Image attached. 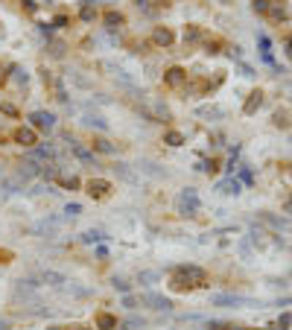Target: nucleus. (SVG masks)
Returning <instances> with one entry per match:
<instances>
[{"label":"nucleus","mask_w":292,"mask_h":330,"mask_svg":"<svg viewBox=\"0 0 292 330\" xmlns=\"http://www.w3.org/2000/svg\"><path fill=\"white\" fill-rule=\"evenodd\" d=\"M111 283H114V289H120V292H129V283H126V280H120V277H114Z\"/></svg>","instance_id":"40"},{"label":"nucleus","mask_w":292,"mask_h":330,"mask_svg":"<svg viewBox=\"0 0 292 330\" xmlns=\"http://www.w3.org/2000/svg\"><path fill=\"white\" fill-rule=\"evenodd\" d=\"M164 143L173 146V149H178V146L187 143V138H184V132H178V129H167V132H164Z\"/></svg>","instance_id":"18"},{"label":"nucleus","mask_w":292,"mask_h":330,"mask_svg":"<svg viewBox=\"0 0 292 330\" xmlns=\"http://www.w3.org/2000/svg\"><path fill=\"white\" fill-rule=\"evenodd\" d=\"M272 126H275V129H290V111L278 109L275 114H272Z\"/></svg>","instance_id":"24"},{"label":"nucleus","mask_w":292,"mask_h":330,"mask_svg":"<svg viewBox=\"0 0 292 330\" xmlns=\"http://www.w3.org/2000/svg\"><path fill=\"white\" fill-rule=\"evenodd\" d=\"M64 140H67V146H70L73 158H79L82 164H94V166H97V158H94V149H91L88 143H82V140H73L70 135H64Z\"/></svg>","instance_id":"7"},{"label":"nucleus","mask_w":292,"mask_h":330,"mask_svg":"<svg viewBox=\"0 0 292 330\" xmlns=\"http://www.w3.org/2000/svg\"><path fill=\"white\" fill-rule=\"evenodd\" d=\"M140 106H143L146 120H152V123H167V120H170V109H167L158 97H146V94H140Z\"/></svg>","instance_id":"2"},{"label":"nucleus","mask_w":292,"mask_h":330,"mask_svg":"<svg viewBox=\"0 0 292 330\" xmlns=\"http://www.w3.org/2000/svg\"><path fill=\"white\" fill-rule=\"evenodd\" d=\"M18 3H21V9H24L27 15H35V12H38V3H35V0H18Z\"/></svg>","instance_id":"36"},{"label":"nucleus","mask_w":292,"mask_h":330,"mask_svg":"<svg viewBox=\"0 0 292 330\" xmlns=\"http://www.w3.org/2000/svg\"><path fill=\"white\" fill-rule=\"evenodd\" d=\"M38 283H50V286H64L67 283V277L61 275V272H53V269H41L38 275H35Z\"/></svg>","instance_id":"13"},{"label":"nucleus","mask_w":292,"mask_h":330,"mask_svg":"<svg viewBox=\"0 0 292 330\" xmlns=\"http://www.w3.org/2000/svg\"><path fill=\"white\" fill-rule=\"evenodd\" d=\"M47 330H64V328H56V325H53V328H47Z\"/></svg>","instance_id":"46"},{"label":"nucleus","mask_w":292,"mask_h":330,"mask_svg":"<svg viewBox=\"0 0 292 330\" xmlns=\"http://www.w3.org/2000/svg\"><path fill=\"white\" fill-rule=\"evenodd\" d=\"M0 114H6V117H21V111L15 109L12 103H0Z\"/></svg>","instance_id":"34"},{"label":"nucleus","mask_w":292,"mask_h":330,"mask_svg":"<svg viewBox=\"0 0 292 330\" xmlns=\"http://www.w3.org/2000/svg\"><path fill=\"white\" fill-rule=\"evenodd\" d=\"M219 47H222V38H216V35H205V53L208 55H216L219 53Z\"/></svg>","instance_id":"26"},{"label":"nucleus","mask_w":292,"mask_h":330,"mask_svg":"<svg viewBox=\"0 0 292 330\" xmlns=\"http://www.w3.org/2000/svg\"><path fill=\"white\" fill-rule=\"evenodd\" d=\"M9 79H15L18 85H27V82H29V73H27L21 64H9Z\"/></svg>","instance_id":"22"},{"label":"nucleus","mask_w":292,"mask_h":330,"mask_svg":"<svg viewBox=\"0 0 292 330\" xmlns=\"http://www.w3.org/2000/svg\"><path fill=\"white\" fill-rule=\"evenodd\" d=\"M82 123L85 126H91V129H100V132H108V120L103 117V114H82Z\"/></svg>","instance_id":"16"},{"label":"nucleus","mask_w":292,"mask_h":330,"mask_svg":"<svg viewBox=\"0 0 292 330\" xmlns=\"http://www.w3.org/2000/svg\"><path fill=\"white\" fill-rule=\"evenodd\" d=\"M263 100H266V94H263L260 88H257V91H251V94H248V100L242 103V114H245V117L257 114V111H260V106H263Z\"/></svg>","instance_id":"10"},{"label":"nucleus","mask_w":292,"mask_h":330,"mask_svg":"<svg viewBox=\"0 0 292 330\" xmlns=\"http://www.w3.org/2000/svg\"><path fill=\"white\" fill-rule=\"evenodd\" d=\"M111 172H114L117 178H123V181H129V184H134L137 181V175H134V169L129 164H123V161H117L114 166H111Z\"/></svg>","instance_id":"17"},{"label":"nucleus","mask_w":292,"mask_h":330,"mask_svg":"<svg viewBox=\"0 0 292 330\" xmlns=\"http://www.w3.org/2000/svg\"><path fill=\"white\" fill-rule=\"evenodd\" d=\"M219 193H239V181H234V178L222 181V184H219Z\"/></svg>","instance_id":"33"},{"label":"nucleus","mask_w":292,"mask_h":330,"mask_svg":"<svg viewBox=\"0 0 292 330\" xmlns=\"http://www.w3.org/2000/svg\"><path fill=\"white\" fill-rule=\"evenodd\" d=\"M6 82H9V64H6V61H0V88H3Z\"/></svg>","instance_id":"39"},{"label":"nucleus","mask_w":292,"mask_h":330,"mask_svg":"<svg viewBox=\"0 0 292 330\" xmlns=\"http://www.w3.org/2000/svg\"><path fill=\"white\" fill-rule=\"evenodd\" d=\"M266 18H269V21H284V18H287V9H284V6H278V3H272V6H269V12H266Z\"/></svg>","instance_id":"29"},{"label":"nucleus","mask_w":292,"mask_h":330,"mask_svg":"<svg viewBox=\"0 0 292 330\" xmlns=\"http://www.w3.org/2000/svg\"><path fill=\"white\" fill-rule=\"evenodd\" d=\"M202 38H205L202 27H196V24H187V27H184V44H196V41H202Z\"/></svg>","instance_id":"19"},{"label":"nucleus","mask_w":292,"mask_h":330,"mask_svg":"<svg viewBox=\"0 0 292 330\" xmlns=\"http://www.w3.org/2000/svg\"><path fill=\"white\" fill-rule=\"evenodd\" d=\"M287 53L292 55V35H290V41H287Z\"/></svg>","instance_id":"44"},{"label":"nucleus","mask_w":292,"mask_h":330,"mask_svg":"<svg viewBox=\"0 0 292 330\" xmlns=\"http://www.w3.org/2000/svg\"><path fill=\"white\" fill-rule=\"evenodd\" d=\"M140 301H146V304H155V310H173V301H170V298H161V295H155V292L143 295Z\"/></svg>","instance_id":"20"},{"label":"nucleus","mask_w":292,"mask_h":330,"mask_svg":"<svg viewBox=\"0 0 292 330\" xmlns=\"http://www.w3.org/2000/svg\"><path fill=\"white\" fill-rule=\"evenodd\" d=\"M158 280H161V272H155V269H143L137 275V283H143V286H155Z\"/></svg>","instance_id":"23"},{"label":"nucleus","mask_w":292,"mask_h":330,"mask_svg":"<svg viewBox=\"0 0 292 330\" xmlns=\"http://www.w3.org/2000/svg\"><path fill=\"white\" fill-rule=\"evenodd\" d=\"M64 50H67V44L61 38H50L47 41V55L50 58H64Z\"/></svg>","instance_id":"21"},{"label":"nucleus","mask_w":292,"mask_h":330,"mask_svg":"<svg viewBox=\"0 0 292 330\" xmlns=\"http://www.w3.org/2000/svg\"><path fill=\"white\" fill-rule=\"evenodd\" d=\"M94 325H97V330H117V316L103 310V313L94 316Z\"/></svg>","instance_id":"15"},{"label":"nucleus","mask_w":292,"mask_h":330,"mask_svg":"<svg viewBox=\"0 0 292 330\" xmlns=\"http://www.w3.org/2000/svg\"><path fill=\"white\" fill-rule=\"evenodd\" d=\"M15 175H21L24 181H27V178H35V175H41V164H38L35 158L21 161V164H18V169H15Z\"/></svg>","instance_id":"12"},{"label":"nucleus","mask_w":292,"mask_h":330,"mask_svg":"<svg viewBox=\"0 0 292 330\" xmlns=\"http://www.w3.org/2000/svg\"><path fill=\"white\" fill-rule=\"evenodd\" d=\"M58 184H61L64 190H79V187H82V181H79L76 175H58Z\"/></svg>","instance_id":"28"},{"label":"nucleus","mask_w":292,"mask_h":330,"mask_svg":"<svg viewBox=\"0 0 292 330\" xmlns=\"http://www.w3.org/2000/svg\"><path fill=\"white\" fill-rule=\"evenodd\" d=\"M149 41H152V47H158V50H170L175 44V32L170 29V27H155L152 29V35H149Z\"/></svg>","instance_id":"8"},{"label":"nucleus","mask_w":292,"mask_h":330,"mask_svg":"<svg viewBox=\"0 0 292 330\" xmlns=\"http://www.w3.org/2000/svg\"><path fill=\"white\" fill-rule=\"evenodd\" d=\"M290 140H292V132H290Z\"/></svg>","instance_id":"47"},{"label":"nucleus","mask_w":292,"mask_h":330,"mask_svg":"<svg viewBox=\"0 0 292 330\" xmlns=\"http://www.w3.org/2000/svg\"><path fill=\"white\" fill-rule=\"evenodd\" d=\"M202 120H219V117H225V109H219V106H208V109H199L196 111Z\"/></svg>","instance_id":"25"},{"label":"nucleus","mask_w":292,"mask_h":330,"mask_svg":"<svg viewBox=\"0 0 292 330\" xmlns=\"http://www.w3.org/2000/svg\"><path fill=\"white\" fill-rule=\"evenodd\" d=\"M281 172H284L287 181H292V164H281Z\"/></svg>","instance_id":"41"},{"label":"nucleus","mask_w":292,"mask_h":330,"mask_svg":"<svg viewBox=\"0 0 292 330\" xmlns=\"http://www.w3.org/2000/svg\"><path fill=\"white\" fill-rule=\"evenodd\" d=\"M85 193L94 199V202H106L111 193H114V184L108 178H88L85 181Z\"/></svg>","instance_id":"5"},{"label":"nucleus","mask_w":292,"mask_h":330,"mask_svg":"<svg viewBox=\"0 0 292 330\" xmlns=\"http://www.w3.org/2000/svg\"><path fill=\"white\" fill-rule=\"evenodd\" d=\"M126 328H143V319H129V325Z\"/></svg>","instance_id":"43"},{"label":"nucleus","mask_w":292,"mask_h":330,"mask_svg":"<svg viewBox=\"0 0 292 330\" xmlns=\"http://www.w3.org/2000/svg\"><path fill=\"white\" fill-rule=\"evenodd\" d=\"M67 79H70V82H73V85H79V88H91V79H85V76H82V73H79V70H73V73H70V76H67Z\"/></svg>","instance_id":"32"},{"label":"nucleus","mask_w":292,"mask_h":330,"mask_svg":"<svg viewBox=\"0 0 292 330\" xmlns=\"http://www.w3.org/2000/svg\"><path fill=\"white\" fill-rule=\"evenodd\" d=\"M269 6H272L269 0H254V3H251V9H254L257 15H266V12H269Z\"/></svg>","instance_id":"35"},{"label":"nucleus","mask_w":292,"mask_h":330,"mask_svg":"<svg viewBox=\"0 0 292 330\" xmlns=\"http://www.w3.org/2000/svg\"><path fill=\"white\" fill-rule=\"evenodd\" d=\"M88 146L94 149V155H97V152H100V155H117V146L108 140V138H94Z\"/></svg>","instance_id":"14"},{"label":"nucleus","mask_w":292,"mask_h":330,"mask_svg":"<svg viewBox=\"0 0 292 330\" xmlns=\"http://www.w3.org/2000/svg\"><path fill=\"white\" fill-rule=\"evenodd\" d=\"M64 214H67V217H79V214H82V205H76V202H67V205H64Z\"/></svg>","instance_id":"37"},{"label":"nucleus","mask_w":292,"mask_h":330,"mask_svg":"<svg viewBox=\"0 0 292 330\" xmlns=\"http://www.w3.org/2000/svg\"><path fill=\"white\" fill-rule=\"evenodd\" d=\"M29 126L35 132H53L56 129V114H50V111H32L29 114Z\"/></svg>","instance_id":"9"},{"label":"nucleus","mask_w":292,"mask_h":330,"mask_svg":"<svg viewBox=\"0 0 292 330\" xmlns=\"http://www.w3.org/2000/svg\"><path fill=\"white\" fill-rule=\"evenodd\" d=\"M12 143H18V146H24V149H35V146H38V132H35L32 126H18V129L12 132Z\"/></svg>","instance_id":"6"},{"label":"nucleus","mask_w":292,"mask_h":330,"mask_svg":"<svg viewBox=\"0 0 292 330\" xmlns=\"http://www.w3.org/2000/svg\"><path fill=\"white\" fill-rule=\"evenodd\" d=\"M161 82H164V88H170V91H181V88H187V82H190V73H187V67L173 64V67H167V70H164Z\"/></svg>","instance_id":"3"},{"label":"nucleus","mask_w":292,"mask_h":330,"mask_svg":"<svg viewBox=\"0 0 292 330\" xmlns=\"http://www.w3.org/2000/svg\"><path fill=\"white\" fill-rule=\"evenodd\" d=\"M100 240H108V237H106L103 231H94V228L82 234V243H100Z\"/></svg>","instance_id":"30"},{"label":"nucleus","mask_w":292,"mask_h":330,"mask_svg":"<svg viewBox=\"0 0 292 330\" xmlns=\"http://www.w3.org/2000/svg\"><path fill=\"white\" fill-rule=\"evenodd\" d=\"M199 208H202L199 193H196L193 187H184V190L178 193V214H181V217H196Z\"/></svg>","instance_id":"4"},{"label":"nucleus","mask_w":292,"mask_h":330,"mask_svg":"<svg viewBox=\"0 0 292 330\" xmlns=\"http://www.w3.org/2000/svg\"><path fill=\"white\" fill-rule=\"evenodd\" d=\"M15 260V251H9V248H0V266H9Z\"/></svg>","instance_id":"38"},{"label":"nucleus","mask_w":292,"mask_h":330,"mask_svg":"<svg viewBox=\"0 0 292 330\" xmlns=\"http://www.w3.org/2000/svg\"><path fill=\"white\" fill-rule=\"evenodd\" d=\"M134 9H140V12H149V0H134Z\"/></svg>","instance_id":"42"},{"label":"nucleus","mask_w":292,"mask_h":330,"mask_svg":"<svg viewBox=\"0 0 292 330\" xmlns=\"http://www.w3.org/2000/svg\"><path fill=\"white\" fill-rule=\"evenodd\" d=\"M161 6H173V3H170V0H161Z\"/></svg>","instance_id":"45"},{"label":"nucleus","mask_w":292,"mask_h":330,"mask_svg":"<svg viewBox=\"0 0 292 330\" xmlns=\"http://www.w3.org/2000/svg\"><path fill=\"white\" fill-rule=\"evenodd\" d=\"M173 275H178L184 283H187V289L193 292V289H199V286H208V272L202 269V266H175Z\"/></svg>","instance_id":"1"},{"label":"nucleus","mask_w":292,"mask_h":330,"mask_svg":"<svg viewBox=\"0 0 292 330\" xmlns=\"http://www.w3.org/2000/svg\"><path fill=\"white\" fill-rule=\"evenodd\" d=\"M103 27H106L108 32L123 29V27H126V15H123V12H117V9H108V12L103 15Z\"/></svg>","instance_id":"11"},{"label":"nucleus","mask_w":292,"mask_h":330,"mask_svg":"<svg viewBox=\"0 0 292 330\" xmlns=\"http://www.w3.org/2000/svg\"><path fill=\"white\" fill-rule=\"evenodd\" d=\"M140 169H143V172H149V175H155V178H164V175H167V169H158V164H149V161H143Z\"/></svg>","instance_id":"31"},{"label":"nucleus","mask_w":292,"mask_h":330,"mask_svg":"<svg viewBox=\"0 0 292 330\" xmlns=\"http://www.w3.org/2000/svg\"><path fill=\"white\" fill-rule=\"evenodd\" d=\"M94 18H97V6H94V3H82V9H79V21L91 24Z\"/></svg>","instance_id":"27"}]
</instances>
